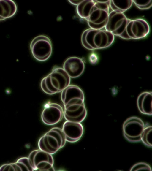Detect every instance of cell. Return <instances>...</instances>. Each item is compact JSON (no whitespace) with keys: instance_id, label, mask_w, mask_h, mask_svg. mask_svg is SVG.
Returning a JSON list of instances; mask_svg holds the SVG:
<instances>
[{"instance_id":"19","label":"cell","mask_w":152,"mask_h":171,"mask_svg":"<svg viewBox=\"0 0 152 171\" xmlns=\"http://www.w3.org/2000/svg\"><path fill=\"white\" fill-rule=\"evenodd\" d=\"M152 127L151 125L146 124L141 136V140L146 146L152 147L151 135Z\"/></svg>"},{"instance_id":"15","label":"cell","mask_w":152,"mask_h":171,"mask_svg":"<svg viewBox=\"0 0 152 171\" xmlns=\"http://www.w3.org/2000/svg\"><path fill=\"white\" fill-rule=\"evenodd\" d=\"M152 100L151 92H143L139 95L137 100V105L142 113L149 115H152Z\"/></svg>"},{"instance_id":"21","label":"cell","mask_w":152,"mask_h":171,"mask_svg":"<svg viewBox=\"0 0 152 171\" xmlns=\"http://www.w3.org/2000/svg\"><path fill=\"white\" fill-rule=\"evenodd\" d=\"M132 1L138 8L142 10L149 9L152 5L151 0H133Z\"/></svg>"},{"instance_id":"3","label":"cell","mask_w":152,"mask_h":171,"mask_svg":"<svg viewBox=\"0 0 152 171\" xmlns=\"http://www.w3.org/2000/svg\"><path fill=\"white\" fill-rule=\"evenodd\" d=\"M66 141L62 129L55 127L40 138L38 145L40 150L52 155L63 147Z\"/></svg>"},{"instance_id":"4","label":"cell","mask_w":152,"mask_h":171,"mask_svg":"<svg viewBox=\"0 0 152 171\" xmlns=\"http://www.w3.org/2000/svg\"><path fill=\"white\" fill-rule=\"evenodd\" d=\"M94 1L86 20L91 28L101 29L104 27L108 20L110 0Z\"/></svg>"},{"instance_id":"9","label":"cell","mask_w":152,"mask_h":171,"mask_svg":"<svg viewBox=\"0 0 152 171\" xmlns=\"http://www.w3.org/2000/svg\"><path fill=\"white\" fill-rule=\"evenodd\" d=\"M150 31L148 23L142 19L130 20L126 28L128 39H138L146 37Z\"/></svg>"},{"instance_id":"18","label":"cell","mask_w":152,"mask_h":171,"mask_svg":"<svg viewBox=\"0 0 152 171\" xmlns=\"http://www.w3.org/2000/svg\"><path fill=\"white\" fill-rule=\"evenodd\" d=\"M132 0H110V7L112 11L123 13L129 9L133 4Z\"/></svg>"},{"instance_id":"10","label":"cell","mask_w":152,"mask_h":171,"mask_svg":"<svg viewBox=\"0 0 152 171\" xmlns=\"http://www.w3.org/2000/svg\"><path fill=\"white\" fill-rule=\"evenodd\" d=\"M61 98L65 107L84 103L85 97L83 91L79 87L69 85L61 91Z\"/></svg>"},{"instance_id":"16","label":"cell","mask_w":152,"mask_h":171,"mask_svg":"<svg viewBox=\"0 0 152 171\" xmlns=\"http://www.w3.org/2000/svg\"><path fill=\"white\" fill-rule=\"evenodd\" d=\"M17 7L16 3L11 0H0V21L13 16Z\"/></svg>"},{"instance_id":"24","label":"cell","mask_w":152,"mask_h":171,"mask_svg":"<svg viewBox=\"0 0 152 171\" xmlns=\"http://www.w3.org/2000/svg\"><path fill=\"white\" fill-rule=\"evenodd\" d=\"M69 2L74 5H78L82 0H69Z\"/></svg>"},{"instance_id":"17","label":"cell","mask_w":152,"mask_h":171,"mask_svg":"<svg viewBox=\"0 0 152 171\" xmlns=\"http://www.w3.org/2000/svg\"><path fill=\"white\" fill-rule=\"evenodd\" d=\"M95 3L94 0H82L77 7V12L78 15L86 20Z\"/></svg>"},{"instance_id":"7","label":"cell","mask_w":152,"mask_h":171,"mask_svg":"<svg viewBox=\"0 0 152 171\" xmlns=\"http://www.w3.org/2000/svg\"><path fill=\"white\" fill-rule=\"evenodd\" d=\"M145 126L144 122L140 118L136 116L130 117L123 124L124 136L130 142H139L141 141V136Z\"/></svg>"},{"instance_id":"11","label":"cell","mask_w":152,"mask_h":171,"mask_svg":"<svg viewBox=\"0 0 152 171\" xmlns=\"http://www.w3.org/2000/svg\"><path fill=\"white\" fill-rule=\"evenodd\" d=\"M64 111L61 106L56 103H51L46 105L41 114V119L45 124L54 125L62 119Z\"/></svg>"},{"instance_id":"2","label":"cell","mask_w":152,"mask_h":171,"mask_svg":"<svg viewBox=\"0 0 152 171\" xmlns=\"http://www.w3.org/2000/svg\"><path fill=\"white\" fill-rule=\"evenodd\" d=\"M70 83V77L63 69L56 67L42 79L40 86L45 93L53 95L61 92Z\"/></svg>"},{"instance_id":"5","label":"cell","mask_w":152,"mask_h":171,"mask_svg":"<svg viewBox=\"0 0 152 171\" xmlns=\"http://www.w3.org/2000/svg\"><path fill=\"white\" fill-rule=\"evenodd\" d=\"M131 19H128L123 13L112 11L109 12L105 29L126 39H128L126 28Z\"/></svg>"},{"instance_id":"8","label":"cell","mask_w":152,"mask_h":171,"mask_svg":"<svg viewBox=\"0 0 152 171\" xmlns=\"http://www.w3.org/2000/svg\"><path fill=\"white\" fill-rule=\"evenodd\" d=\"M28 158L34 170L54 171L52 155L41 150L32 151Z\"/></svg>"},{"instance_id":"12","label":"cell","mask_w":152,"mask_h":171,"mask_svg":"<svg viewBox=\"0 0 152 171\" xmlns=\"http://www.w3.org/2000/svg\"><path fill=\"white\" fill-rule=\"evenodd\" d=\"M66 141L74 143L78 141L82 137L84 129L80 123L68 121L64 124L62 129Z\"/></svg>"},{"instance_id":"20","label":"cell","mask_w":152,"mask_h":171,"mask_svg":"<svg viewBox=\"0 0 152 171\" xmlns=\"http://www.w3.org/2000/svg\"><path fill=\"white\" fill-rule=\"evenodd\" d=\"M15 168L20 170L34 171L30 162L28 158L20 159L15 163Z\"/></svg>"},{"instance_id":"13","label":"cell","mask_w":152,"mask_h":171,"mask_svg":"<svg viewBox=\"0 0 152 171\" xmlns=\"http://www.w3.org/2000/svg\"><path fill=\"white\" fill-rule=\"evenodd\" d=\"M87 114L84 103L64 107V116L67 121L81 123L85 119Z\"/></svg>"},{"instance_id":"14","label":"cell","mask_w":152,"mask_h":171,"mask_svg":"<svg viewBox=\"0 0 152 171\" xmlns=\"http://www.w3.org/2000/svg\"><path fill=\"white\" fill-rule=\"evenodd\" d=\"M63 69L71 78H76L80 76L85 69V64L81 58L72 56L67 58L64 61Z\"/></svg>"},{"instance_id":"23","label":"cell","mask_w":152,"mask_h":171,"mask_svg":"<svg viewBox=\"0 0 152 171\" xmlns=\"http://www.w3.org/2000/svg\"><path fill=\"white\" fill-rule=\"evenodd\" d=\"M89 60L92 64H95L97 62V58L95 54H93L90 56Z\"/></svg>"},{"instance_id":"22","label":"cell","mask_w":152,"mask_h":171,"mask_svg":"<svg viewBox=\"0 0 152 171\" xmlns=\"http://www.w3.org/2000/svg\"><path fill=\"white\" fill-rule=\"evenodd\" d=\"M146 170L151 171V169L149 165L143 162L137 163L134 164L131 168L130 170L131 171Z\"/></svg>"},{"instance_id":"6","label":"cell","mask_w":152,"mask_h":171,"mask_svg":"<svg viewBox=\"0 0 152 171\" xmlns=\"http://www.w3.org/2000/svg\"><path fill=\"white\" fill-rule=\"evenodd\" d=\"M31 53L37 60L41 61L48 60L52 51V43L47 36L39 35L35 37L30 44Z\"/></svg>"},{"instance_id":"1","label":"cell","mask_w":152,"mask_h":171,"mask_svg":"<svg viewBox=\"0 0 152 171\" xmlns=\"http://www.w3.org/2000/svg\"><path fill=\"white\" fill-rule=\"evenodd\" d=\"M81 42L83 46L90 50L108 47L113 42L114 36L105 29L89 28L83 32Z\"/></svg>"}]
</instances>
